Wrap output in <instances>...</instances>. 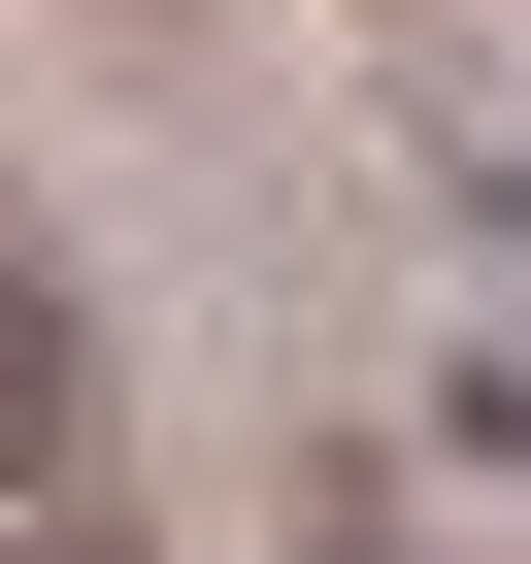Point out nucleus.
I'll use <instances>...</instances> for the list:
<instances>
[{"label": "nucleus", "instance_id": "obj_1", "mask_svg": "<svg viewBox=\"0 0 531 564\" xmlns=\"http://www.w3.org/2000/svg\"><path fill=\"white\" fill-rule=\"evenodd\" d=\"M67 432H100V333H67V265L0 232V465H67Z\"/></svg>", "mask_w": 531, "mask_h": 564}]
</instances>
